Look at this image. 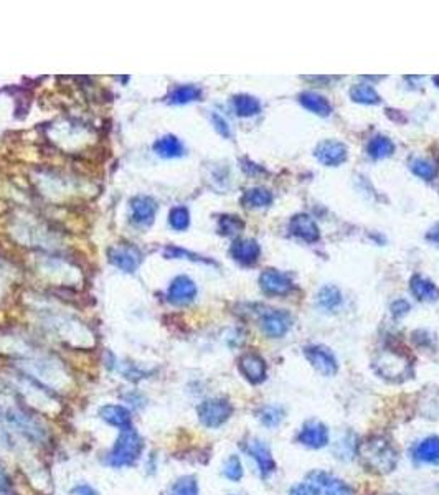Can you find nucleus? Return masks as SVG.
<instances>
[{"mask_svg": "<svg viewBox=\"0 0 439 495\" xmlns=\"http://www.w3.org/2000/svg\"><path fill=\"white\" fill-rule=\"evenodd\" d=\"M317 304H319L320 309L334 312L342 306V294L335 286H325L317 295Z\"/></svg>", "mask_w": 439, "mask_h": 495, "instance_id": "4be33fe9", "label": "nucleus"}, {"mask_svg": "<svg viewBox=\"0 0 439 495\" xmlns=\"http://www.w3.org/2000/svg\"><path fill=\"white\" fill-rule=\"evenodd\" d=\"M414 459L423 464H439V437L431 436L423 439L414 449Z\"/></svg>", "mask_w": 439, "mask_h": 495, "instance_id": "6ab92c4d", "label": "nucleus"}, {"mask_svg": "<svg viewBox=\"0 0 439 495\" xmlns=\"http://www.w3.org/2000/svg\"><path fill=\"white\" fill-rule=\"evenodd\" d=\"M202 91L197 86H192V84H185V86H178L172 91L170 95V103L174 104H187L192 103V101L200 99Z\"/></svg>", "mask_w": 439, "mask_h": 495, "instance_id": "bb28decb", "label": "nucleus"}, {"mask_svg": "<svg viewBox=\"0 0 439 495\" xmlns=\"http://www.w3.org/2000/svg\"><path fill=\"white\" fill-rule=\"evenodd\" d=\"M259 253H261V250H259V245L254 239H238L231 246V256L245 266L254 265L258 261Z\"/></svg>", "mask_w": 439, "mask_h": 495, "instance_id": "ddd939ff", "label": "nucleus"}, {"mask_svg": "<svg viewBox=\"0 0 439 495\" xmlns=\"http://www.w3.org/2000/svg\"><path fill=\"white\" fill-rule=\"evenodd\" d=\"M154 151L164 159H174L184 156V145L176 136H164L154 144Z\"/></svg>", "mask_w": 439, "mask_h": 495, "instance_id": "412c9836", "label": "nucleus"}, {"mask_svg": "<svg viewBox=\"0 0 439 495\" xmlns=\"http://www.w3.org/2000/svg\"><path fill=\"white\" fill-rule=\"evenodd\" d=\"M304 355L311 362L312 367L317 372L322 373L324 376H334L337 370H339V363H337L335 355L332 354L331 348L324 347V345H311V347L304 348Z\"/></svg>", "mask_w": 439, "mask_h": 495, "instance_id": "20e7f679", "label": "nucleus"}, {"mask_svg": "<svg viewBox=\"0 0 439 495\" xmlns=\"http://www.w3.org/2000/svg\"><path fill=\"white\" fill-rule=\"evenodd\" d=\"M434 83L439 84V76H436V78H434Z\"/></svg>", "mask_w": 439, "mask_h": 495, "instance_id": "a19ab883", "label": "nucleus"}, {"mask_svg": "<svg viewBox=\"0 0 439 495\" xmlns=\"http://www.w3.org/2000/svg\"><path fill=\"white\" fill-rule=\"evenodd\" d=\"M410 289H412L418 301L434 302L439 299V289L436 284L431 282L429 279L421 278V276H413L412 282H410Z\"/></svg>", "mask_w": 439, "mask_h": 495, "instance_id": "a211bd4d", "label": "nucleus"}, {"mask_svg": "<svg viewBox=\"0 0 439 495\" xmlns=\"http://www.w3.org/2000/svg\"><path fill=\"white\" fill-rule=\"evenodd\" d=\"M245 451L256 461L259 470H261L263 477L270 476L271 472H274L276 462H274V459H272L270 448H268V446L264 444L261 439L251 437V439L245 444Z\"/></svg>", "mask_w": 439, "mask_h": 495, "instance_id": "0eeeda50", "label": "nucleus"}, {"mask_svg": "<svg viewBox=\"0 0 439 495\" xmlns=\"http://www.w3.org/2000/svg\"><path fill=\"white\" fill-rule=\"evenodd\" d=\"M233 106H235V111H237V114L241 117L256 116L259 111H261V104H259V101L250 95L235 96Z\"/></svg>", "mask_w": 439, "mask_h": 495, "instance_id": "b1692460", "label": "nucleus"}, {"mask_svg": "<svg viewBox=\"0 0 439 495\" xmlns=\"http://www.w3.org/2000/svg\"><path fill=\"white\" fill-rule=\"evenodd\" d=\"M272 202V195L266 189H250L243 195V204L251 208H263Z\"/></svg>", "mask_w": 439, "mask_h": 495, "instance_id": "a878e982", "label": "nucleus"}, {"mask_svg": "<svg viewBox=\"0 0 439 495\" xmlns=\"http://www.w3.org/2000/svg\"><path fill=\"white\" fill-rule=\"evenodd\" d=\"M298 441L302 446L311 449H320L325 448L329 444V429L324 423H319V421H309V423L304 424V428L300 429Z\"/></svg>", "mask_w": 439, "mask_h": 495, "instance_id": "423d86ee", "label": "nucleus"}, {"mask_svg": "<svg viewBox=\"0 0 439 495\" xmlns=\"http://www.w3.org/2000/svg\"><path fill=\"white\" fill-rule=\"evenodd\" d=\"M132 208V218L134 221L139 223V225L147 226L154 221V217H156V202L149 197H137L131 202Z\"/></svg>", "mask_w": 439, "mask_h": 495, "instance_id": "dca6fc26", "label": "nucleus"}, {"mask_svg": "<svg viewBox=\"0 0 439 495\" xmlns=\"http://www.w3.org/2000/svg\"><path fill=\"white\" fill-rule=\"evenodd\" d=\"M99 416L108 424L116 426L119 429L131 428V413L121 405H106V407L99 408Z\"/></svg>", "mask_w": 439, "mask_h": 495, "instance_id": "2eb2a0df", "label": "nucleus"}, {"mask_svg": "<svg viewBox=\"0 0 439 495\" xmlns=\"http://www.w3.org/2000/svg\"><path fill=\"white\" fill-rule=\"evenodd\" d=\"M410 169L413 170L414 176L423 178V180H433L438 172L436 165L426 159H413L412 164H410Z\"/></svg>", "mask_w": 439, "mask_h": 495, "instance_id": "cd10ccee", "label": "nucleus"}, {"mask_svg": "<svg viewBox=\"0 0 439 495\" xmlns=\"http://www.w3.org/2000/svg\"><path fill=\"white\" fill-rule=\"evenodd\" d=\"M263 332L271 339H279L289 332L291 317L289 314L281 311H270L261 317Z\"/></svg>", "mask_w": 439, "mask_h": 495, "instance_id": "6e6552de", "label": "nucleus"}, {"mask_svg": "<svg viewBox=\"0 0 439 495\" xmlns=\"http://www.w3.org/2000/svg\"><path fill=\"white\" fill-rule=\"evenodd\" d=\"M223 476L230 481L238 482L241 481L243 477V466L241 461H239L238 456H230L228 461L225 462V468H223Z\"/></svg>", "mask_w": 439, "mask_h": 495, "instance_id": "2f4dec72", "label": "nucleus"}, {"mask_svg": "<svg viewBox=\"0 0 439 495\" xmlns=\"http://www.w3.org/2000/svg\"><path fill=\"white\" fill-rule=\"evenodd\" d=\"M142 449H144V442H142V437L136 429H121V434L117 436L115 446L109 452L108 462L112 468L132 466L141 457Z\"/></svg>", "mask_w": 439, "mask_h": 495, "instance_id": "f03ea898", "label": "nucleus"}, {"mask_svg": "<svg viewBox=\"0 0 439 495\" xmlns=\"http://www.w3.org/2000/svg\"><path fill=\"white\" fill-rule=\"evenodd\" d=\"M347 147L339 141H324L316 149L317 160L322 162L327 167H335V165L344 164L347 160Z\"/></svg>", "mask_w": 439, "mask_h": 495, "instance_id": "39448f33", "label": "nucleus"}, {"mask_svg": "<svg viewBox=\"0 0 439 495\" xmlns=\"http://www.w3.org/2000/svg\"><path fill=\"white\" fill-rule=\"evenodd\" d=\"M299 101H300V104L307 109V111L314 112V114H317V116L327 117L332 112L331 103H329L324 96L317 95V93H311V91L302 93V95L299 96Z\"/></svg>", "mask_w": 439, "mask_h": 495, "instance_id": "aec40b11", "label": "nucleus"}, {"mask_svg": "<svg viewBox=\"0 0 439 495\" xmlns=\"http://www.w3.org/2000/svg\"><path fill=\"white\" fill-rule=\"evenodd\" d=\"M320 485L316 484L314 481L302 482V484L292 487L289 490V495H320Z\"/></svg>", "mask_w": 439, "mask_h": 495, "instance_id": "72a5a7b5", "label": "nucleus"}, {"mask_svg": "<svg viewBox=\"0 0 439 495\" xmlns=\"http://www.w3.org/2000/svg\"><path fill=\"white\" fill-rule=\"evenodd\" d=\"M165 256H167V258L190 256L189 259H193V261H202V263H211V265H213V261H209V259H203V258H200V256H197V254H192V253H189V251H184V250H180V248H167V250H165Z\"/></svg>", "mask_w": 439, "mask_h": 495, "instance_id": "f704fd0d", "label": "nucleus"}, {"mask_svg": "<svg viewBox=\"0 0 439 495\" xmlns=\"http://www.w3.org/2000/svg\"><path fill=\"white\" fill-rule=\"evenodd\" d=\"M239 372L248 381L258 385L266 380V362L254 352H248L239 359Z\"/></svg>", "mask_w": 439, "mask_h": 495, "instance_id": "1a4fd4ad", "label": "nucleus"}, {"mask_svg": "<svg viewBox=\"0 0 439 495\" xmlns=\"http://www.w3.org/2000/svg\"><path fill=\"white\" fill-rule=\"evenodd\" d=\"M73 495H97V492L93 487H89L86 484H81V485H76L75 489L71 490Z\"/></svg>", "mask_w": 439, "mask_h": 495, "instance_id": "4c0bfd02", "label": "nucleus"}, {"mask_svg": "<svg viewBox=\"0 0 439 495\" xmlns=\"http://www.w3.org/2000/svg\"><path fill=\"white\" fill-rule=\"evenodd\" d=\"M9 485L7 484V476H5V470H3L2 466H0V489H5Z\"/></svg>", "mask_w": 439, "mask_h": 495, "instance_id": "58836bf2", "label": "nucleus"}, {"mask_svg": "<svg viewBox=\"0 0 439 495\" xmlns=\"http://www.w3.org/2000/svg\"><path fill=\"white\" fill-rule=\"evenodd\" d=\"M198 420L202 421L206 428H220L230 420L233 415V407L228 400L213 398L203 401L200 407L197 408Z\"/></svg>", "mask_w": 439, "mask_h": 495, "instance_id": "7ed1b4c3", "label": "nucleus"}, {"mask_svg": "<svg viewBox=\"0 0 439 495\" xmlns=\"http://www.w3.org/2000/svg\"><path fill=\"white\" fill-rule=\"evenodd\" d=\"M367 152L372 159H385V157H390L395 152V144L388 137L377 136L368 142Z\"/></svg>", "mask_w": 439, "mask_h": 495, "instance_id": "5701e85b", "label": "nucleus"}, {"mask_svg": "<svg viewBox=\"0 0 439 495\" xmlns=\"http://www.w3.org/2000/svg\"><path fill=\"white\" fill-rule=\"evenodd\" d=\"M309 479L319 484L320 489L325 490V495H353L352 489L345 482L325 472H312Z\"/></svg>", "mask_w": 439, "mask_h": 495, "instance_id": "f3484780", "label": "nucleus"}, {"mask_svg": "<svg viewBox=\"0 0 439 495\" xmlns=\"http://www.w3.org/2000/svg\"><path fill=\"white\" fill-rule=\"evenodd\" d=\"M243 221L239 220L238 217H230V215H225V217L220 218V231L223 234H237L238 231L243 230Z\"/></svg>", "mask_w": 439, "mask_h": 495, "instance_id": "473e14b6", "label": "nucleus"}, {"mask_svg": "<svg viewBox=\"0 0 439 495\" xmlns=\"http://www.w3.org/2000/svg\"><path fill=\"white\" fill-rule=\"evenodd\" d=\"M195 295H197V286L187 276H178L169 287V301L178 304V306L192 302Z\"/></svg>", "mask_w": 439, "mask_h": 495, "instance_id": "9b49d317", "label": "nucleus"}, {"mask_svg": "<svg viewBox=\"0 0 439 495\" xmlns=\"http://www.w3.org/2000/svg\"><path fill=\"white\" fill-rule=\"evenodd\" d=\"M259 420L268 428H276L284 420V411L279 407H264L259 413Z\"/></svg>", "mask_w": 439, "mask_h": 495, "instance_id": "7c9ffc66", "label": "nucleus"}, {"mask_svg": "<svg viewBox=\"0 0 439 495\" xmlns=\"http://www.w3.org/2000/svg\"><path fill=\"white\" fill-rule=\"evenodd\" d=\"M259 284H261V289L266 292V294L272 295H281L287 294L292 289L291 279L287 278L286 274L279 273L276 269H266L264 273L259 276Z\"/></svg>", "mask_w": 439, "mask_h": 495, "instance_id": "9d476101", "label": "nucleus"}, {"mask_svg": "<svg viewBox=\"0 0 439 495\" xmlns=\"http://www.w3.org/2000/svg\"><path fill=\"white\" fill-rule=\"evenodd\" d=\"M170 495H198L197 479L192 476H185L178 479L176 484L170 489Z\"/></svg>", "mask_w": 439, "mask_h": 495, "instance_id": "c85d7f7f", "label": "nucleus"}, {"mask_svg": "<svg viewBox=\"0 0 439 495\" xmlns=\"http://www.w3.org/2000/svg\"><path fill=\"white\" fill-rule=\"evenodd\" d=\"M109 259L119 269L132 273L141 265V253L134 248H112L109 250Z\"/></svg>", "mask_w": 439, "mask_h": 495, "instance_id": "f8f14e48", "label": "nucleus"}, {"mask_svg": "<svg viewBox=\"0 0 439 495\" xmlns=\"http://www.w3.org/2000/svg\"><path fill=\"white\" fill-rule=\"evenodd\" d=\"M361 464L377 474L392 472L396 466V451L385 437H368L359 444Z\"/></svg>", "mask_w": 439, "mask_h": 495, "instance_id": "f257e3e1", "label": "nucleus"}, {"mask_svg": "<svg viewBox=\"0 0 439 495\" xmlns=\"http://www.w3.org/2000/svg\"><path fill=\"white\" fill-rule=\"evenodd\" d=\"M289 228H291L292 234H296V237H299L300 239H304V241H309V243L317 241L320 237L316 221L312 220L309 215H302V213L296 215V217L291 220Z\"/></svg>", "mask_w": 439, "mask_h": 495, "instance_id": "4468645a", "label": "nucleus"}, {"mask_svg": "<svg viewBox=\"0 0 439 495\" xmlns=\"http://www.w3.org/2000/svg\"><path fill=\"white\" fill-rule=\"evenodd\" d=\"M351 97L355 103L360 104H378L380 103V96L375 91L372 84H353L351 89Z\"/></svg>", "mask_w": 439, "mask_h": 495, "instance_id": "393cba45", "label": "nucleus"}, {"mask_svg": "<svg viewBox=\"0 0 439 495\" xmlns=\"http://www.w3.org/2000/svg\"><path fill=\"white\" fill-rule=\"evenodd\" d=\"M408 311H410V304L406 301H396L392 306V312L395 317H401V315H405Z\"/></svg>", "mask_w": 439, "mask_h": 495, "instance_id": "e433bc0d", "label": "nucleus"}, {"mask_svg": "<svg viewBox=\"0 0 439 495\" xmlns=\"http://www.w3.org/2000/svg\"><path fill=\"white\" fill-rule=\"evenodd\" d=\"M428 238L431 239V241H436L439 243V226H436V228H433L428 233Z\"/></svg>", "mask_w": 439, "mask_h": 495, "instance_id": "ea45409f", "label": "nucleus"}, {"mask_svg": "<svg viewBox=\"0 0 439 495\" xmlns=\"http://www.w3.org/2000/svg\"><path fill=\"white\" fill-rule=\"evenodd\" d=\"M211 121H213L215 129H217L218 134H222L223 137H231V128L230 124L226 123V119H223V116H220L218 112H213V114H211Z\"/></svg>", "mask_w": 439, "mask_h": 495, "instance_id": "c9c22d12", "label": "nucleus"}, {"mask_svg": "<svg viewBox=\"0 0 439 495\" xmlns=\"http://www.w3.org/2000/svg\"><path fill=\"white\" fill-rule=\"evenodd\" d=\"M169 223L174 230L178 231L189 228V223H190L189 210H187L185 206H176V208H172L169 213Z\"/></svg>", "mask_w": 439, "mask_h": 495, "instance_id": "c756f323", "label": "nucleus"}]
</instances>
